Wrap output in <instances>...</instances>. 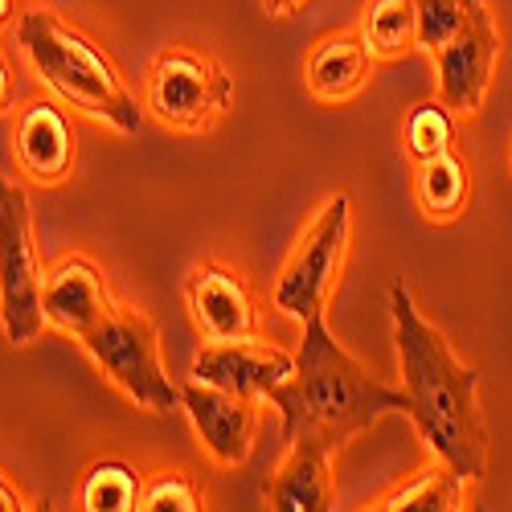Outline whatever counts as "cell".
<instances>
[{
    "label": "cell",
    "mask_w": 512,
    "mask_h": 512,
    "mask_svg": "<svg viewBox=\"0 0 512 512\" xmlns=\"http://www.w3.org/2000/svg\"><path fill=\"white\" fill-rule=\"evenodd\" d=\"M394 349L402 365V390L410 422L435 459L480 484L488 476V418L480 410V369L463 365L451 340L426 320L402 279L390 283Z\"/></svg>",
    "instance_id": "1"
},
{
    "label": "cell",
    "mask_w": 512,
    "mask_h": 512,
    "mask_svg": "<svg viewBox=\"0 0 512 512\" xmlns=\"http://www.w3.org/2000/svg\"><path fill=\"white\" fill-rule=\"evenodd\" d=\"M283 418V443L320 439L332 451L373 431L377 418L406 414V390H390L328 332L324 312L304 320V340L295 353V373L263 398Z\"/></svg>",
    "instance_id": "2"
},
{
    "label": "cell",
    "mask_w": 512,
    "mask_h": 512,
    "mask_svg": "<svg viewBox=\"0 0 512 512\" xmlns=\"http://www.w3.org/2000/svg\"><path fill=\"white\" fill-rule=\"evenodd\" d=\"M17 46L37 70V78L74 111L91 115L123 136H140L144 111L140 99L127 91L119 70L99 54V46L62 21L50 9H33L17 17Z\"/></svg>",
    "instance_id": "3"
},
{
    "label": "cell",
    "mask_w": 512,
    "mask_h": 512,
    "mask_svg": "<svg viewBox=\"0 0 512 512\" xmlns=\"http://www.w3.org/2000/svg\"><path fill=\"white\" fill-rule=\"evenodd\" d=\"M78 345L99 365L111 386L132 398L140 410L173 414L181 410V386L173 381L160 353V332L148 312L132 304H115L91 332L78 336Z\"/></svg>",
    "instance_id": "4"
},
{
    "label": "cell",
    "mask_w": 512,
    "mask_h": 512,
    "mask_svg": "<svg viewBox=\"0 0 512 512\" xmlns=\"http://www.w3.org/2000/svg\"><path fill=\"white\" fill-rule=\"evenodd\" d=\"M353 242V197L336 189L308 222L300 242L291 246L287 263L279 267V279L271 287V308L291 320H312L328 312V300L340 283Z\"/></svg>",
    "instance_id": "5"
},
{
    "label": "cell",
    "mask_w": 512,
    "mask_h": 512,
    "mask_svg": "<svg viewBox=\"0 0 512 512\" xmlns=\"http://www.w3.org/2000/svg\"><path fill=\"white\" fill-rule=\"evenodd\" d=\"M230 99V70L218 62V54L193 46V41H173L148 62L144 111L173 132H209L230 111Z\"/></svg>",
    "instance_id": "6"
},
{
    "label": "cell",
    "mask_w": 512,
    "mask_h": 512,
    "mask_svg": "<svg viewBox=\"0 0 512 512\" xmlns=\"http://www.w3.org/2000/svg\"><path fill=\"white\" fill-rule=\"evenodd\" d=\"M46 279L41 254L33 242V201L29 189L9 181L5 209H0V308H5V336L13 349H25L50 328L46 320Z\"/></svg>",
    "instance_id": "7"
},
{
    "label": "cell",
    "mask_w": 512,
    "mask_h": 512,
    "mask_svg": "<svg viewBox=\"0 0 512 512\" xmlns=\"http://www.w3.org/2000/svg\"><path fill=\"white\" fill-rule=\"evenodd\" d=\"M185 300L193 328L201 332L205 345H230V340H259V300L250 283L222 267V263H197L185 279Z\"/></svg>",
    "instance_id": "8"
},
{
    "label": "cell",
    "mask_w": 512,
    "mask_h": 512,
    "mask_svg": "<svg viewBox=\"0 0 512 512\" xmlns=\"http://www.w3.org/2000/svg\"><path fill=\"white\" fill-rule=\"evenodd\" d=\"M500 54H504L500 29H496L492 13L480 9L443 50L431 54L435 70H439V99L455 115H476L484 107V99H488Z\"/></svg>",
    "instance_id": "9"
},
{
    "label": "cell",
    "mask_w": 512,
    "mask_h": 512,
    "mask_svg": "<svg viewBox=\"0 0 512 512\" xmlns=\"http://www.w3.org/2000/svg\"><path fill=\"white\" fill-rule=\"evenodd\" d=\"M259 402L263 398H242L222 386H205L197 377L181 386V410L189 414L205 455L222 467H238L250 459L254 435H259Z\"/></svg>",
    "instance_id": "10"
},
{
    "label": "cell",
    "mask_w": 512,
    "mask_h": 512,
    "mask_svg": "<svg viewBox=\"0 0 512 512\" xmlns=\"http://www.w3.org/2000/svg\"><path fill=\"white\" fill-rule=\"evenodd\" d=\"M295 373V357L267 345V340H230V345H205L193 361V377L205 386H222L242 398H267L279 381Z\"/></svg>",
    "instance_id": "11"
},
{
    "label": "cell",
    "mask_w": 512,
    "mask_h": 512,
    "mask_svg": "<svg viewBox=\"0 0 512 512\" xmlns=\"http://www.w3.org/2000/svg\"><path fill=\"white\" fill-rule=\"evenodd\" d=\"M115 304L119 300H115L103 267L91 263L87 254H66V259H58L50 267V279H46V320H50V328L78 340L82 332H91Z\"/></svg>",
    "instance_id": "12"
},
{
    "label": "cell",
    "mask_w": 512,
    "mask_h": 512,
    "mask_svg": "<svg viewBox=\"0 0 512 512\" xmlns=\"http://www.w3.org/2000/svg\"><path fill=\"white\" fill-rule=\"evenodd\" d=\"M13 156H17L21 173L29 181L62 185L74 173V164H78L74 127H70L66 111H58L46 99L29 103L13 123Z\"/></svg>",
    "instance_id": "13"
},
{
    "label": "cell",
    "mask_w": 512,
    "mask_h": 512,
    "mask_svg": "<svg viewBox=\"0 0 512 512\" xmlns=\"http://www.w3.org/2000/svg\"><path fill=\"white\" fill-rule=\"evenodd\" d=\"M332 447L320 439H291L287 455L271 472L263 496L275 512H328L336 508V476H332Z\"/></svg>",
    "instance_id": "14"
},
{
    "label": "cell",
    "mask_w": 512,
    "mask_h": 512,
    "mask_svg": "<svg viewBox=\"0 0 512 512\" xmlns=\"http://www.w3.org/2000/svg\"><path fill=\"white\" fill-rule=\"evenodd\" d=\"M373 50L365 46L361 29H336L312 41L304 58V87L320 103H345L365 91L369 70H373Z\"/></svg>",
    "instance_id": "15"
},
{
    "label": "cell",
    "mask_w": 512,
    "mask_h": 512,
    "mask_svg": "<svg viewBox=\"0 0 512 512\" xmlns=\"http://www.w3.org/2000/svg\"><path fill=\"white\" fill-rule=\"evenodd\" d=\"M414 201L426 222L435 226L459 222L467 205H472V168H467V160L455 148L422 160L414 173Z\"/></svg>",
    "instance_id": "16"
},
{
    "label": "cell",
    "mask_w": 512,
    "mask_h": 512,
    "mask_svg": "<svg viewBox=\"0 0 512 512\" xmlns=\"http://www.w3.org/2000/svg\"><path fill=\"white\" fill-rule=\"evenodd\" d=\"M369 508L373 512H463V508H472V480L439 459L431 467H422V472H414L410 480H402L398 488H390Z\"/></svg>",
    "instance_id": "17"
},
{
    "label": "cell",
    "mask_w": 512,
    "mask_h": 512,
    "mask_svg": "<svg viewBox=\"0 0 512 512\" xmlns=\"http://www.w3.org/2000/svg\"><path fill=\"white\" fill-rule=\"evenodd\" d=\"M357 29L377 62H402L406 54L422 50V25L414 0H365Z\"/></svg>",
    "instance_id": "18"
},
{
    "label": "cell",
    "mask_w": 512,
    "mask_h": 512,
    "mask_svg": "<svg viewBox=\"0 0 512 512\" xmlns=\"http://www.w3.org/2000/svg\"><path fill=\"white\" fill-rule=\"evenodd\" d=\"M140 496H144V480L123 459H99L78 484L82 512H136Z\"/></svg>",
    "instance_id": "19"
},
{
    "label": "cell",
    "mask_w": 512,
    "mask_h": 512,
    "mask_svg": "<svg viewBox=\"0 0 512 512\" xmlns=\"http://www.w3.org/2000/svg\"><path fill=\"white\" fill-rule=\"evenodd\" d=\"M402 140H406V152H410L414 164L431 160V156H439V152H451V148H455V111H451L443 99L418 103V107L406 115Z\"/></svg>",
    "instance_id": "20"
},
{
    "label": "cell",
    "mask_w": 512,
    "mask_h": 512,
    "mask_svg": "<svg viewBox=\"0 0 512 512\" xmlns=\"http://www.w3.org/2000/svg\"><path fill=\"white\" fill-rule=\"evenodd\" d=\"M144 512H201L205 496L201 484L185 472V467H156L144 480V496H140Z\"/></svg>",
    "instance_id": "21"
},
{
    "label": "cell",
    "mask_w": 512,
    "mask_h": 512,
    "mask_svg": "<svg viewBox=\"0 0 512 512\" xmlns=\"http://www.w3.org/2000/svg\"><path fill=\"white\" fill-rule=\"evenodd\" d=\"M414 5H418V25H422V50L435 54L480 9H488V0H414Z\"/></svg>",
    "instance_id": "22"
},
{
    "label": "cell",
    "mask_w": 512,
    "mask_h": 512,
    "mask_svg": "<svg viewBox=\"0 0 512 512\" xmlns=\"http://www.w3.org/2000/svg\"><path fill=\"white\" fill-rule=\"evenodd\" d=\"M0 508H5V512H25V508H37V504L25 500L21 488H17V480L5 472V480H0Z\"/></svg>",
    "instance_id": "23"
},
{
    "label": "cell",
    "mask_w": 512,
    "mask_h": 512,
    "mask_svg": "<svg viewBox=\"0 0 512 512\" xmlns=\"http://www.w3.org/2000/svg\"><path fill=\"white\" fill-rule=\"evenodd\" d=\"M308 5V0H263V9H267V17H275V21H287V17H295Z\"/></svg>",
    "instance_id": "24"
},
{
    "label": "cell",
    "mask_w": 512,
    "mask_h": 512,
    "mask_svg": "<svg viewBox=\"0 0 512 512\" xmlns=\"http://www.w3.org/2000/svg\"><path fill=\"white\" fill-rule=\"evenodd\" d=\"M0 74H5V95L0 99H5V111H9V103H13V66H9V58L0 62Z\"/></svg>",
    "instance_id": "25"
},
{
    "label": "cell",
    "mask_w": 512,
    "mask_h": 512,
    "mask_svg": "<svg viewBox=\"0 0 512 512\" xmlns=\"http://www.w3.org/2000/svg\"><path fill=\"white\" fill-rule=\"evenodd\" d=\"M0 17H5V25H9L13 17H21V13H17V0H0Z\"/></svg>",
    "instance_id": "26"
},
{
    "label": "cell",
    "mask_w": 512,
    "mask_h": 512,
    "mask_svg": "<svg viewBox=\"0 0 512 512\" xmlns=\"http://www.w3.org/2000/svg\"><path fill=\"white\" fill-rule=\"evenodd\" d=\"M508 168H512V156H508Z\"/></svg>",
    "instance_id": "27"
}]
</instances>
